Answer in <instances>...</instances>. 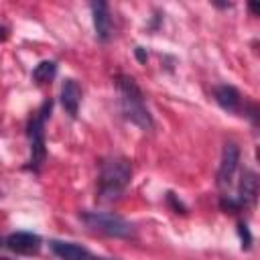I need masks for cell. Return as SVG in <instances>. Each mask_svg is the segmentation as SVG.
<instances>
[{
    "mask_svg": "<svg viewBox=\"0 0 260 260\" xmlns=\"http://www.w3.org/2000/svg\"><path fill=\"white\" fill-rule=\"evenodd\" d=\"M55 73H57V65L53 61H41L32 71V79L37 83H47L55 77Z\"/></svg>",
    "mask_w": 260,
    "mask_h": 260,
    "instance_id": "obj_12",
    "label": "cell"
},
{
    "mask_svg": "<svg viewBox=\"0 0 260 260\" xmlns=\"http://www.w3.org/2000/svg\"><path fill=\"white\" fill-rule=\"evenodd\" d=\"M169 201H171V203L175 205V209H177V213H179V211H181V213H185V207H183V205H181L179 201H175V195H173V193H169Z\"/></svg>",
    "mask_w": 260,
    "mask_h": 260,
    "instance_id": "obj_15",
    "label": "cell"
},
{
    "mask_svg": "<svg viewBox=\"0 0 260 260\" xmlns=\"http://www.w3.org/2000/svg\"><path fill=\"white\" fill-rule=\"evenodd\" d=\"M6 246L16 252V254H22V256H32V254H39L43 242L37 234H30V232H14L6 238Z\"/></svg>",
    "mask_w": 260,
    "mask_h": 260,
    "instance_id": "obj_6",
    "label": "cell"
},
{
    "mask_svg": "<svg viewBox=\"0 0 260 260\" xmlns=\"http://www.w3.org/2000/svg\"><path fill=\"white\" fill-rule=\"evenodd\" d=\"M238 234H240V238H242V248H250V244H252V236H250L246 223H240V225H238Z\"/></svg>",
    "mask_w": 260,
    "mask_h": 260,
    "instance_id": "obj_13",
    "label": "cell"
},
{
    "mask_svg": "<svg viewBox=\"0 0 260 260\" xmlns=\"http://www.w3.org/2000/svg\"><path fill=\"white\" fill-rule=\"evenodd\" d=\"M0 37H4V35H2V28H0Z\"/></svg>",
    "mask_w": 260,
    "mask_h": 260,
    "instance_id": "obj_17",
    "label": "cell"
},
{
    "mask_svg": "<svg viewBox=\"0 0 260 260\" xmlns=\"http://www.w3.org/2000/svg\"><path fill=\"white\" fill-rule=\"evenodd\" d=\"M213 95H215V102L228 112H238L242 106V95L234 85H219L215 87Z\"/></svg>",
    "mask_w": 260,
    "mask_h": 260,
    "instance_id": "obj_11",
    "label": "cell"
},
{
    "mask_svg": "<svg viewBox=\"0 0 260 260\" xmlns=\"http://www.w3.org/2000/svg\"><path fill=\"white\" fill-rule=\"evenodd\" d=\"M91 12H93V26H95V37L106 43L112 39L114 35V24H112V16H110V8L106 2H93L91 4Z\"/></svg>",
    "mask_w": 260,
    "mask_h": 260,
    "instance_id": "obj_8",
    "label": "cell"
},
{
    "mask_svg": "<svg viewBox=\"0 0 260 260\" xmlns=\"http://www.w3.org/2000/svg\"><path fill=\"white\" fill-rule=\"evenodd\" d=\"M81 221H83L89 230H95V232H100V234L114 236V238H128V236H132V232H134V228H132L130 221H126L124 217L114 215V213L85 211V213H81Z\"/></svg>",
    "mask_w": 260,
    "mask_h": 260,
    "instance_id": "obj_4",
    "label": "cell"
},
{
    "mask_svg": "<svg viewBox=\"0 0 260 260\" xmlns=\"http://www.w3.org/2000/svg\"><path fill=\"white\" fill-rule=\"evenodd\" d=\"M250 10L256 14V12H258V4H250Z\"/></svg>",
    "mask_w": 260,
    "mask_h": 260,
    "instance_id": "obj_16",
    "label": "cell"
},
{
    "mask_svg": "<svg viewBox=\"0 0 260 260\" xmlns=\"http://www.w3.org/2000/svg\"><path fill=\"white\" fill-rule=\"evenodd\" d=\"M238 165H240V148H238L236 142H228L223 146L221 165H219V171H217V185H219V189H230V185L234 181V175L238 171Z\"/></svg>",
    "mask_w": 260,
    "mask_h": 260,
    "instance_id": "obj_5",
    "label": "cell"
},
{
    "mask_svg": "<svg viewBox=\"0 0 260 260\" xmlns=\"http://www.w3.org/2000/svg\"><path fill=\"white\" fill-rule=\"evenodd\" d=\"M116 87L120 93V106H122V114L136 124L142 130H150L152 128V118L148 114V108L144 104L142 91L136 85V81L128 75H120L116 79Z\"/></svg>",
    "mask_w": 260,
    "mask_h": 260,
    "instance_id": "obj_1",
    "label": "cell"
},
{
    "mask_svg": "<svg viewBox=\"0 0 260 260\" xmlns=\"http://www.w3.org/2000/svg\"><path fill=\"white\" fill-rule=\"evenodd\" d=\"M132 165L122 156H114L102 162L100 181H98V197L100 201H112L122 195L126 185L130 183Z\"/></svg>",
    "mask_w": 260,
    "mask_h": 260,
    "instance_id": "obj_2",
    "label": "cell"
},
{
    "mask_svg": "<svg viewBox=\"0 0 260 260\" xmlns=\"http://www.w3.org/2000/svg\"><path fill=\"white\" fill-rule=\"evenodd\" d=\"M61 104L65 108V112L75 118L79 112V104H81V87L75 79H65L63 87H61Z\"/></svg>",
    "mask_w": 260,
    "mask_h": 260,
    "instance_id": "obj_10",
    "label": "cell"
},
{
    "mask_svg": "<svg viewBox=\"0 0 260 260\" xmlns=\"http://www.w3.org/2000/svg\"><path fill=\"white\" fill-rule=\"evenodd\" d=\"M0 246H2V240H0Z\"/></svg>",
    "mask_w": 260,
    "mask_h": 260,
    "instance_id": "obj_19",
    "label": "cell"
},
{
    "mask_svg": "<svg viewBox=\"0 0 260 260\" xmlns=\"http://www.w3.org/2000/svg\"><path fill=\"white\" fill-rule=\"evenodd\" d=\"M256 195H258V177L254 171H244L240 185H238V197L234 199L238 201L240 207H246L256 201Z\"/></svg>",
    "mask_w": 260,
    "mask_h": 260,
    "instance_id": "obj_9",
    "label": "cell"
},
{
    "mask_svg": "<svg viewBox=\"0 0 260 260\" xmlns=\"http://www.w3.org/2000/svg\"><path fill=\"white\" fill-rule=\"evenodd\" d=\"M136 59H138L140 63H146V59H148V55L144 53V49H142V47H136Z\"/></svg>",
    "mask_w": 260,
    "mask_h": 260,
    "instance_id": "obj_14",
    "label": "cell"
},
{
    "mask_svg": "<svg viewBox=\"0 0 260 260\" xmlns=\"http://www.w3.org/2000/svg\"><path fill=\"white\" fill-rule=\"evenodd\" d=\"M51 100L45 102L39 112L30 118L28 122V128H26V134H28V140H30V169L32 171H39L45 162V156H47V148H45V120L49 118V112H51Z\"/></svg>",
    "mask_w": 260,
    "mask_h": 260,
    "instance_id": "obj_3",
    "label": "cell"
},
{
    "mask_svg": "<svg viewBox=\"0 0 260 260\" xmlns=\"http://www.w3.org/2000/svg\"><path fill=\"white\" fill-rule=\"evenodd\" d=\"M53 254L61 260H102L98 256H93L89 250H85L83 246L79 244H73V242H61V240H51L49 242Z\"/></svg>",
    "mask_w": 260,
    "mask_h": 260,
    "instance_id": "obj_7",
    "label": "cell"
},
{
    "mask_svg": "<svg viewBox=\"0 0 260 260\" xmlns=\"http://www.w3.org/2000/svg\"><path fill=\"white\" fill-rule=\"evenodd\" d=\"M0 260H8V258H2V256H0Z\"/></svg>",
    "mask_w": 260,
    "mask_h": 260,
    "instance_id": "obj_18",
    "label": "cell"
}]
</instances>
